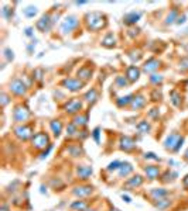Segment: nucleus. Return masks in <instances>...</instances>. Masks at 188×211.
Returning <instances> with one entry per match:
<instances>
[{"label": "nucleus", "mask_w": 188, "mask_h": 211, "mask_svg": "<svg viewBox=\"0 0 188 211\" xmlns=\"http://www.w3.org/2000/svg\"><path fill=\"white\" fill-rule=\"evenodd\" d=\"M86 24H88V28L92 31H98L106 27V17L101 13H89L86 14Z\"/></svg>", "instance_id": "nucleus-1"}, {"label": "nucleus", "mask_w": 188, "mask_h": 211, "mask_svg": "<svg viewBox=\"0 0 188 211\" xmlns=\"http://www.w3.org/2000/svg\"><path fill=\"white\" fill-rule=\"evenodd\" d=\"M31 141H33V146L37 149H43L45 146H50V138L44 132H37L36 135H33Z\"/></svg>", "instance_id": "nucleus-2"}, {"label": "nucleus", "mask_w": 188, "mask_h": 211, "mask_svg": "<svg viewBox=\"0 0 188 211\" xmlns=\"http://www.w3.org/2000/svg\"><path fill=\"white\" fill-rule=\"evenodd\" d=\"M62 87L71 90V92H78L84 87V82H81L79 79H72V78H68V79L62 80Z\"/></svg>", "instance_id": "nucleus-3"}, {"label": "nucleus", "mask_w": 188, "mask_h": 211, "mask_svg": "<svg viewBox=\"0 0 188 211\" xmlns=\"http://www.w3.org/2000/svg\"><path fill=\"white\" fill-rule=\"evenodd\" d=\"M78 18L75 16H69V17H67L64 20V23H62V26H61V33L62 34H68V33H71V31L74 30L75 27L78 26Z\"/></svg>", "instance_id": "nucleus-4"}, {"label": "nucleus", "mask_w": 188, "mask_h": 211, "mask_svg": "<svg viewBox=\"0 0 188 211\" xmlns=\"http://www.w3.org/2000/svg\"><path fill=\"white\" fill-rule=\"evenodd\" d=\"M30 117V111L26 109V107H23V106H17L16 109H14L13 111V118L14 121L17 122H24L27 118Z\"/></svg>", "instance_id": "nucleus-5"}, {"label": "nucleus", "mask_w": 188, "mask_h": 211, "mask_svg": "<svg viewBox=\"0 0 188 211\" xmlns=\"http://www.w3.org/2000/svg\"><path fill=\"white\" fill-rule=\"evenodd\" d=\"M14 134H16L17 138L23 139V141H27L28 138H33V129L31 127H27V125H21V127H17L14 129Z\"/></svg>", "instance_id": "nucleus-6"}, {"label": "nucleus", "mask_w": 188, "mask_h": 211, "mask_svg": "<svg viewBox=\"0 0 188 211\" xmlns=\"http://www.w3.org/2000/svg\"><path fill=\"white\" fill-rule=\"evenodd\" d=\"M9 89H10L11 93L17 96H21L26 93V85L23 83V80L20 79H14L13 82H10V86H9Z\"/></svg>", "instance_id": "nucleus-7"}, {"label": "nucleus", "mask_w": 188, "mask_h": 211, "mask_svg": "<svg viewBox=\"0 0 188 211\" xmlns=\"http://www.w3.org/2000/svg\"><path fill=\"white\" fill-rule=\"evenodd\" d=\"M51 26H52V20H51L50 14H45V16H43V17H41V20L37 21V28L40 31H43V33H45V31L50 30Z\"/></svg>", "instance_id": "nucleus-8"}, {"label": "nucleus", "mask_w": 188, "mask_h": 211, "mask_svg": "<svg viewBox=\"0 0 188 211\" xmlns=\"http://www.w3.org/2000/svg\"><path fill=\"white\" fill-rule=\"evenodd\" d=\"M81 109H82V102L78 99H72L65 104V111L69 113V114H74V113L79 111Z\"/></svg>", "instance_id": "nucleus-9"}, {"label": "nucleus", "mask_w": 188, "mask_h": 211, "mask_svg": "<svg viewBox=\"0 0 188 211\" xmlns=\"http://www.w3.org/2000/svg\"><path fill=\"white\" fill-rule=\"evenodd\" d=\"M139 76H140V69H139L137 66H129L127 70H126V78H127L129 82H136L139 79Z\"/></svg>", "instance_id": "nucleus-10"}, {"label": "nucleus", "mask_w": 188, "mask_h": 211, "mask_svg": "<svg viewBox=\"0 0 188 211\" xmlns=\"http://www.w3.org/2000/svg\"><path fill=\"white\" fill-rule=\"evenodd\" d=\"M180 138H181V137L178 135V134H170L164 141V146L167 149H175V146H177Z\"/></svg>", "instance_id": "nucleus-11"}, {"label": "nucleus", "mask_w": 188, "mask_h": 211, "mask_svg": "<svg viewBox=\"0 0 188 211\" xmlns=\"http://www.w3.org/2000/svg\"><path fill=\"white\" fill-rule=\"evenodd\" d=\"M134 146H136V142L129 137H123L120 139V148L123 151H132V149H134Z\"/></svg>", "instance_id": "nucleus-12"}, {"label": "nucleus", "mask_w": 188, "mask_h": 211, "mask_svg": "<svg viewBox=\"0 0 188 211\" xmlns=\"http://www.w3.org/2000/svg\"><path fill=\"white\" fill-rule=\"evenodd\" d=\"M92 193V187L91 186H79V187H75L74 194L78 197H86Z\"/></svg>", "instance_id": "nucleus-13"}, {"label": "nucleus", "mask_w": 188, "mask_h": 211, "mask_svg": "<svg viewBox=\"0 0 188 211\" xmlns=\"http://www.w3.org/2000/svg\"><path fill=\"white\" fill-rule=\"evenodd\" d=\"M160 66V61L154 59V58H151V59H148L147 62L144 63V66H143V70L144 72H153V70H156Z\"/></svg>", "instance_id": "nucleus-14"}, {"label": "nucleus", "mask_w": 188, "mask_h": 211, "mask_svg": "<svg viewBox=\"0 0 188 211\" xmlns=\"http://www.w3.org/2000/svg\"><path fill=\"white\" fill-rule=\"evenodd\" d=\"M146 104V99H144V96H141V94H139V96H136L133 99V102H132V109L133 110H139V109H141L143 106Z\"/></svg>", "instance_id": "nucleus-15"}, {"label": "nucleus", "mask_w": 188, "mask_h": 211, "mask_svg": "<svg viewBox=\"0 0 188 211\" xmlns=\"http://www.w3.org/2000/svg\"><path fill=\"white\" fill-rule=\"evenodd\" d=\"M77 173L81 179H88L92 175V168L91 166H79L77 169Z\"/></svg>", "instance_id": "nucleus-16"}, {"label": "nucleus", "mask_w": 188, "mask_h": 211, "mask_svg": "<svg viewBox=\"0 0 188 211\" xmlns=\"http://www.w3.org/2000/svg\"><path fill=\"white\" fill-rule=\"evenodd\" d=\"M144 172H146V175H147V177L151 179V180L158 177V175H160V169L157 166H146Z\"/></svg>", "instance_id": "nucleus-17"}, {"label": "nucleus", "mask_w": 188, "mask_h": 211, "mask_svg": "<svg viewBox=\"0 0 188 211\" xmlns=\"http://www.w3.org/2000/svg\"><path fill=\"white\" fill-rule=\"evenodd\" d=\"M141 183H143V177L141 176H134V177H132L130 180L126 183V187L127 189H136L139 187V186H141Z\"/></svg>", "instance_id": "nucleus-18"}, {"label": "nucleus", "mask_w": 188, "mask_h": 211, "mask_svg": "<svg viewBox=\"0 0 188 211\" xmlns=\"http://www.w3.org/2000/svg\"><path fill=\"white\" fill-rule=\"evenodd\" d=\"M140 17H141V13H136V11H133V13H129V14H126V16H124V23H126V24L137 23Z\"/></svg>", "instance_id": "nucleus-19"}, {"label": "nucleus", "mask_w": 188, "mask_h": 211, "mask_svg": "<svg viewBox=\"0 0 188 211\" xmlns=\"http://www.w3.org/2000/svg\"><path fill=\"white\" fill-rule=\"evenodd\" d=\"M51 129H52V134L55 137H60L61 131H62V124H61V121H58V120H54V121H51L50 124Z\"/></svg>", "instance_id": "nucleus-20"}, {"label": "nucleus", "mask_w": 188, "mask_h": 211, "mask_svg": "<svg viewBox=\"0 0 188 211\" xmlns=\"http://www.w3.org/2000/svg\"><path fill=\"white\" fill-rule=\"evenodd\" d=\"M133 170V166L130 165V163H122V166H120V169H119V176L120 177H123V176H127L130 172Z\"/></svg>", "instance_id": "nucleus-21"}, {"label": "nucleus", "mask_w": 188, "mask_h": 211, "mask_svg": "<svg viewBox=\"0 0 188 211\" xmlns=\"http://www.w3.org/2000/svg\"><path fill=\"white\" fill-rule=\"evenodd\" d=\"M133 96L129 94V96H124V97H120V99L116 100V104L119 106V107H123V106H127V104H132V102H133Z\"/></svg>", "instance_id": "nucleus-22"}, {"label": "nucleus", "mask_w": 188, "mask_h": 211, "mask_svg": "<svg viewBox=\"0 0 188 211\" xmlns=\"http://www.w3.org/2000/svg\"><path fill=\"white\" fill-rule=\"evenodd\" d=\"M86 207H88V204L82 200H77L75 203L71 204V208H72V210H77V211H86Z\"/></svg>", "instance_id": "nucleus-23"}, {"label": "nucleus", "mask_w": 188, "mask_h": 211, "mask_svg": "<svg viewBox=\"0 0 188 211\" xmlns=\"http://www.w3.org/2000/svg\"><path fill=\"white\" fill-rule=\"evenodd\" d=\"M150 193L156 200H160V198H163V197L167 196V190H164V189H154V190H151Z\"/></svg>", "instance_id": "nucleus-24"}, {"label": "nucleus", "mask_w": 188, "mask_h": 211, "mask_svg": "<svg viewBox=\"0 0 188 211\" xmlns=\"http://www.w3.org/2000/svg\"><path fill=\"white\" fill-rule=\"evenodd\" d=\"M91 75H92V70L89 69V68H81V69L78 70V76L84 80H88L91 78Z\"/></svg>", "instance_id": "nucleus-25"}, {"label": "nucleus", "mask_w": 188, "mask_h": 211, "mask_svg": "<svg viewBox=\"0 0 188 211\" xmlns=\"http://www.w3.org/2000/svg\"><path fill=\"white\" fill-rule=\"evenodd\" d=\"M96 99H98V92L95 89H91L86 94H85V100H86L88 103H91V104L96 102Z\"/></svg>", "instance_id": "nucleus-26"}, {"label": "nucleus", "mask_w": 188, "mask_h": 211, "mask_svg": "<svg viewBox=\"0 0 188 211\" xmlns=\"http://www.w3.org/2000/svg\"><path fill=\"white\" fill-rule=\"evenodd\" d=\"M102 45L106 46V48H112V46L115 45V37H113V34H107V35L103 38V41H102Z\"/></svg>", "instance_id": "nucleus-27"}, {"label": "nucleus", "mask_w": 188, "mask_h": 211, "mask_svg": "<svg viewBox=\"0 0 188 211\" xmlns=\"http://www.w3.org/2000/svg\"><path fill=\"white\" fill-rule=\"evenodd\" d=\"M137 131L140 132V134H147L148 131H150V125H148L147 121H140L137 124Z\"/></svg>", "instance_id": "nucleus-28"}, {"label": "nucleus", "mask_w": 188, "mask_h": 211, "mask_svg": "<svg viewBox=\"0 0 188 211\" xmlns=\"http://www.w3.org/2000/svg\"><path fill=\"white\" fill-rule=\"evenodd\" d=\"M23 13H24V16H26V17L31 18V17H34L36 14H37V7H34V6H28V7H26V9L23 10Z\"/></svg>", "instance_id": "nucleus-29"}, {"label": "nucleus", "mask_w": 188, "mask_h": 211, "mask_svg": "<svg viewBox=\"0 0 188 211\" xmlns=\"http://www.w3.org/2000/svg\"><path fill=\"white\" fill-rule=\"evenodd\" d=\"M88 121V116H78L74 118V124L75 125H85Z\"/></svg>", "instance_id": "nucleus-30"}, {"label": "nucleus", "mask_w": 188, "mask_h": 211, "mask_svg": "<svg viewBox=\"0 0 188 211\" xmlns=\"http://www.w3.org/2000/svg\"><path fill=\"white\" fill-rule=\"evenodd\" d=\"M171 102H173V104H174L175 107H180V104H181V100H180V94H178L177 92H174V90L171 92Z\"/></svg>", "instance_id": "nucleus-31"}, {"label": "nucleus", "mask_w": 188, "mask_h": 211, "mask_svg": "<svg viewBox=\"0 0 188 211\" xmlns=\"http://www.w3.org/2000/svg\"><path fill=\"white\" fill-rule=\"evenodd\" d=\"M68 152H69L72 156H81L82 149H81L79 146H69V148H68Z\"/></svg>", "instance_id": "nucleus-32"}, {"label": "nucleus", "mask_w": 188, "mask_h": 211, "mask_svg": "<svg viewBox=\"0 0 188 211\" xmlns=\"http://www.w3.org/2000/svg\"><path fill=\"white\" fill-rule=\"evenodd\" d=\"M156 205H157L158 208H165L170 205V200H168V198H160V200L156 203Z\"/></svg>", "instance_id": "nucleus-33"}, {"label": "nucleus", "mask_w": 188, "mask_h": 211, "mask_svg": "<svg viewBox=\"0 0 188 211\" xmlns=\"http://www.w3.org/2000/svg\"><path fill=\"white\" fill-rule=\"evenodd\" d=\"M116 83H118L119 87H126V85H127V78H126V76H118Z\"/></svg>", "instance_id": "nucleus-34"}, {"label": "nucleus", "mask_w": 188, "mask_h": 211, "mask_svg": "<svg viewBox=\"0 0 188 211\" xmlns=\"http://www.w3.org/2000/svg\"><path fill=\"white\" fill-rule=\"evenodd\" d=\"M122 166V162L119 161H115L112 162V163H109V166H107V170H119Z\"/></svg>", "instance_id": "nucleus-35"}, {"label": "nucleus", "mask_w": 188, "mask_h": 211, "mask_svg": "<svg viewBox=\"0 0 188 211\" xmlns=\"http://www.w3.org/2000/svg\"><path fill=\"white\" fill-rule=\"evenodd\" d=\"M175 18H177V10H173L167 17V24H173L175 21Z\"/></svg>", "instance_id": "nucleus-36"}, {"label": "nucleus", "mask_w": 188, "mask_h": 211, "mask_svg": "<svg viewBox=\"0 0 188 211\" xmlns=\"http://www.w3.org/2000/svg\"><path fill=\"white\" fill-rule=\"evenodd\" d=\"M150 82L151 83H156V85H157V83H161V82H163V76H161V75H156V73H154V75L150 76Z\"/></svg>", "instance_id": "nucleus-37"}, {"label": "nucleus", "mask_w": 188, "mask_h": 211, "mask_svg": "<svg viewBox=\"0 0 188 211\" xmlns=\"http://www.w3.org/2000/svg\"><path fill=\"white\" fill-rule=\"evenodd\" d=\"M67 134L69 137H72V135H75V132H77V125H75L74 122H72V124H69V125H68V128H67Z\"/></svg>", "instance_id": "nucleus-38"}, {"label": "nucleus", "mask_w": 188, "mask_h": 211, "mask_svg": "<svg viewBox=\"0 0 188 211\" xmlns=\"http://www.w3.org/2000/svg\"><path fill=\"white\" fill-rule=\"evenodd\" d=\"M144 158L146 159H154V161H160V158H158L156 153H153V152H146V153H144Z\"/></svg>", "instance_id": "nucleus-39"}, {"label": "nucleus", "mask_w": 188, "mask_h": 211, "mask_svg": "<svg viewBox=\"0 0 188 211\" xmlns=\"http://www.w3.org/2000/svg\"><path fill=\"white\" fill-rule=\"evenodd\" d=\"M148 116H150L151 118H158V110L157 109H151L150 111H148Z\"/></svg>", "instance_id": "nucleus-40"}, {"label": "nucleus", "mask_w": 188, "mask_h": 211, "mask_svg": "<svg viewBox=\"0 0 188 211\" xmlns=\"http://www.w3.org/2000/svg\"><path fill=\"white\" fill-rule=\"evenodd\" d=\"M180 68L181 69H188V58H184V59H181V62H180Z\"/></svg>", "instance_id": "nucleus-41"}, {"label": "nucleus", "mask_w": 188, "mask_h": 211, "mask_svg": "<svg viewBox=\"0 0 188 211\" xmlns=\"http://www.w3.org/2000/svg\"><path fill=\"white\" fill-rule=\"evenodd\" d=\"M99 131H101V129L98 128V127L94 129V138H95V142H96V144H99Z\"/></svg>", "instance_id": "nucleus-42"}, {"label": "nucleus", "mask_w": 188, "mask_h": 211, "mask_svg": "<svg viewBox=\"0 0 188 211\" xmlns=\"http://www.w3.org/2000/svg\"><path fill=\"white\" fill-rule=\"evenodd\" d=\"M4 54H6V58L9 61L13 59V51H11V50H9V48H7V50H4Z\"/></svg>", "instance_id": "nucleus-43"}, {"label": "nucleus", "mask_w": 188, "mask_h": 211, "mask_svg": "<svg viewBox=\"0 0 188 211\" xmlns=\"http://www.w3.org/2000/svg\"><path fill=\"white\" fill-rule=\"evenodd\" d=\"M34 75H36L34 78H36L37 80H41V78H43V70H41V69H37L36 72H34Z\"/></svg>", "instance_id": "nucleus-44"}, {"label": "nucleus", "mask_w": 188, "mask_h": 211, "mask_svg": "<svg viewBox=\"0 0 188 211\" xmlns=\"http://www.w3.org/2000/svg\"><path fill=\"white\" fill-rule=\"evenodd\" d=\"M51 149H52V145H50V146H48V149H47V151H45V152H43V153H41V159L47 158V155H48V153H50V151H51Z\"/></svg>", "instance_id": "nucleus-45"}, {"label": "nucleus", "mask_w": 188, "mask_h": 211, "mask_svg": "<svg viewBox=\"0 0 188 211\" xmlns=\"http://www.w3.org/2000/svg\"><path fill=\"white\" fill-rule=\"evenodd\" d=\"M7 103H9V97H7V96L3 93V94H2V104H3V106H6Z\"/></svg>", "instance_id": "nucleus-46"}, {"label": "nucleus", "mask_w": 188, "mask_h": 211, "mask_svg": "<svg viewBox=\"0 0 188 211\" xmlns=\"http://www.w3.org/2000/svg\"><path fill=\"white\" fill-rule=\"evenodd\" d=\"M185 20H187V17L185 16H181V17H178L177 18V24H184Z\"/></svg>", "instance_id": "nucleus-47"}, {"label": "nucleus", "mask_w": 188, "mask_h": 211, "mask_svg": "<svg viewBox=\"0 0 188 211\" xmlns=\"http://www.w3.org/2000/svg\"><path fill=\"white\" fill-rule=\"evenodd\" d=\"M182 142H184V139L182 138H180V141H178V144H177V146H175V149L174 151H180V148L182 146Z\"/></svg>", "instance_id": "nucleus-48"}, {"label": "nucleus", "mask_w": 188, "mask_h": 211, "mask_svg": "<svg viewBox=\"0 0 188 211\" xmlns=\"http://www.w3.org/2000/svg\"><path fill=\"white\" fill-rule=\"evenodd\" d=\"M160 96H161V94H160V93L157 92V90H156V92L153 93V97H154V99H153V100H160V99H158V97H160Z\"/></svg>", "instance_id": "nucleus-49"}, {"label": "nucleus", "mask_w": 188, "mask_h": 211, "mask_svg": "<svg viewBox=\"0 0 188 211\" xmlns=\"http://www.w3.org/2000/svg\"><path fill=\"white\" fill-rule=\"evenodd\" d=\"M31 31H33V28H30V27H28V28H26V35L31 37V35H33V33H31Z\"/></svg>", "instance_id": "nucleus-50"}, {"label": "nucleus", "mask_w": 188, "mask_h": 211, "mask_svg": "<svg viewBox=\"0 0 188 211\" xmlns=\"http://www.w3.org/2000/svg\"><path fill=\"white\" fill-rule=\"evenodd\" d=\"M122 198H123V200L126 201V203H132V198L129 197V196H124V194H123V196H122Z\"/></svg>", "instance_id": "nucleus-51"}, {"label": "nucleus", "mask_w": 188, "mask_h": 211, "mask_svg": "<svg viewBox=\"0 0 188 211\" xmlns=\"http://www.w3.org/2000/svg\"><path fill=\"white\" fill-rule=\"evenodd\" d=\"M184 186L188 187V176H185V179H184Z\"/></svg>", "instance_id": "nucleus-52"}, {"label": "nucleus", "mask_w": 188, "mask_h": 211, "mask_svg": "<svg viewBox=\"0 0 188 211\" xmlns=\"http://www.w3.org/2000/svg\"><path fill=\"white\" fill-rule=\"evenodd\" d=\"M185 158L188 159V149H187V152H185Z\"/></svg>", "instance_id": "nucleus-53"}, {"label": "nucleus", "mask_w": 188, "mask_h": 211, "mask_svg": "<svg viewBox=\"0 0 188 211\" xmlns=\"http://www.w3.org/2000/svg\"><path fill=\"white\" fill-rule=\"evenodd\" d=\"M112 211H119V210H116V208H115V210H112Z\"/></svg>", "instance_id": "nucleus-54"}, {"label": "nucleus", "mask_w": 188, "mask_h": 211, "mask_svg": "<svg viewBox=\"0 0 188 211\" xmlns=\"http://www.w3.org/2000/svg\"><path fill=\"white\" fill-rule=\"evenodd\" d=\"M92 211H94V210H92Z\"/></svg>", "instance_id": "nucleus-55"}]
</instances>
